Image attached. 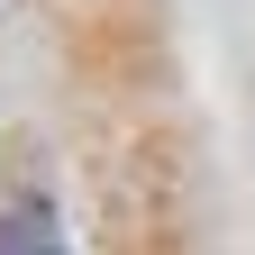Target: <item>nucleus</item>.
Instances as JSON below:
<instances>
[{
	"label": "nucleus",
	"mask_w": 255,
	"mask_h": 255,
	"mask_svg": "<svg viewBox=\"0 0 255 255\" xmlns=\"http://www.w3.org/2000/svg\"><path fill=\"white\" fill-rule=\"evenodd\" d=\"M0 255H64V237H55V219L37 201H18L9 219H0Z\"/></svg>",
	"instance_id": "f257e3e1"
}]
</instances>
